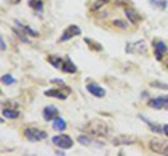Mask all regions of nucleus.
Masks as SVG:
<instances>
[{
	"label": "nucleus",
	"instance_id": "f257e3e1",
	"mask_svg": "<svg viewBox=\"0 0 168 156\" xmlns=\"http://www.w3.org/2000/svg\"><path fill=\"white\" fill-rule=\"evenodd\" d=\"M83 131L91 137H107L109 132V127L102 120H91L83 127Z\"/></svg>",
	"mask_w": 168,
	"mask_h": 156
},
{
	"label": "nucleus",
	"instance_id": "f03ea898",
	"mask_svg": "<svg viewBox=\"0 0 168 156\" xmlns=\"http://www.w3.org/2000/svg\"><path fill=\"white\" fill-rule=\"evenodd\" d=\"M24 137L28 141L37 142V141H42V139L48 138V132L42 131V130H38V128H27L25 131H24Z\"/></svg>",
	"mask_w": 168,
	"mask_h": 156
},
{
	"label": "nucleus",
	"instance_id": "7ed1b4c3",
	"mask_svg": "<svg viewBox=\"0 0 168 156\" xmlns=\"http://www.w3.org/2000/svg\"><path fill=\"white\" fill-rule=\"evenodd\" d=\"M149 148L155 153H162V155H168V141H162L158 138H154L150 141Z\"/></svg>",
	"mask_w": 168,
	"mask_h": 156
},
{
	"label": "nucleus",
	"instance_id": "20e7f679",
	"mask_svg": "<svg viewBox=\"0 0 168 156\" xmlns=\"http://www.w3.org/2000/svg\"><path fill=\"white\" fill-rule=\"evenodd\" d=\"M52 142L56 145V146H59L60 149H70L71 146H73V139L69 135H65V134L53 137L52 138Z\"/></svg>",
	"mask_w": 168,
	"mask_h": 156
},
{
	"label": "nucleus",
	"instance_id": "39448f33",
	"mask_svg": "<svg viewBox=\"0 0 168 156\" xmlns=\"http://www.w3.org/2000/svg\"><path fill=\"white\" fill-rule=\"evenodd\" d=\"M125 50H126L128 53H140V55H146V53H147V45H146L144 41H139V42L128 43Z\"/></svg>",
	"mask_w": 168,
	"mask_h": 156
},
{
	"label": "nucleus",
	"instance_id": "423d86ee",
	"mask_svg": "<svg viewBox=\"0 0 168 156\" xmlns=\"http://www.w3.org/2000/svg\"><path fill=\"white\" fill-rule=\"evenodd\" d=\"M153 46H154L155 59H157V60H162V59L165 57V55H167V52H168L167 45L164 43L162 41H158V39H155V41H153Z\"/></svg>",
	"mask_w": 168,
	"mask_h": 156
},
{
	"label": "nucleus",
	"instance_id": "0eeeda50",
	"mask_svg": "<svg viewBox=\"0 0 168 156\" xmlns=\"http://www.w3.org/2000/svg\"><path fill=\"white\" fill-rule=\"evenodd\" d=\"M149 106L155 109V110H161V109L168 110V95H165V96H158V98H154V99H150Z\"/></svg>",
	"mask_w": 168,
	"mask_h": 156
},
{
	"label": "nucleus",
	"instance_id": "6e6552de",
	"mask_svg": "<svg viewBox=\"0 0 168 156\" xmlns=\"http://www.w3.org/2000/svg\"><path fill=\"white\" fill-rule=\"evenodd\" d=\"M81 34V29L78 28L77 25H70V27H67L65 29V32L62 34V36L59 39V42H65V41H69L71 39L73 36H77Z\"/></svg>",
	"mask_w": 168,
	"mask_h": 156
},
{
	"label": "nucleus",
	"instance_id": "1a4fd4ad",
	"mask_svg": "<svg viewBox=\"0 0 168 156\" xmlns=\"http://www.w3.org/2000/svg\"><path fill=\"white\" fill-rule=\"evenodd\" d=\"M136 142V138L133 135H119L112 139V144L118 146V145H132Z\"/></svg>",
	"mask_w": 168,
	"mask_h": 156
},
{
	"label": "nucleus",
	"instance_id": "9d476101",
	"mask_svg": "<svg viewBox=\"0 0 168 156\" xmlns=\"http://www.w3.org/2000/svg\"><path fill=\"white\" fill-rule=\"evenodd\" d=\"M85 88H87V91H88L92 96H95V98H104V96H105V89H104L102 87H100L98 84H94V82H92V84H88Z\"/></svg>",
	"mask_w": 168,
	"mask_h": 156
},
{
	"label": "nucleus",
	"instance_id": "9b49d317",
	"mask_svg": "<svg viewBox=\"0 0 168 156\" xmlns=\"http://www.w3.org/2000/svg\"><path fill=\"white\" fill-rule=\"evenodd\" d=\"M56 117H59L58 107H55V106H46L45 109H44V119H45L46 121H53Z\"/></svg>",
	"mask_w": 168,
	"mask_h": 156
},
{
	"label": "nucleus",
	"instance_id": "f8f14e48",
	"mask_svg": "<svg viewBox=\"0 0 168 156\" xmlns=\"http://www.w3.org/2000/svg\"><path fill=\"white\" fill-rule=\"evenodd\" d=\"M125 14H126V17L129 18V21L132 22V24H137V22H140L142 21V17H140V14L136 11L135 8H126L125 10Z\"/></svg>",
	"mask_w": 168,
	"mask_h": 156
},
{
	"label": "nucleus",
	"instance_id": "ddd939ff",
	"mask_svg": "<svg viewBox=\"0 0 168 156\" xmlns=\"http://www.w3.org/2000/svg\"><path fill=\"white\" fill-rule=\"evenodd\" d=\"M45 95L46 96H53V98H58L60 100H65L67 98V95L69 92H62V87L59 88V89H49V91H45Z\"/></svg>",
	"mask_w": 168,
	"mask_h": 156
},
{
	"label": "nucleus",
	"instance_id": "4468645a",
	"mask_svg": "<svg viewBox=\"0 0 168 156\" xmlns=\"http://www.w3.org/2000/svg\"><path fill=\"white\" fill-rule=\"evenodd\" d=\"M62 71H65L67 74H74L77 71V67L74 66V63L71 62L69 57H66L65 63H63V67H62Z\"/></svg>",
	"mask_w": 168,
	"mask_h": 156
},
{
	"label": "nucleus",
	"instance_id": "2eb2a0df",
	"mask_svg": "<svg viewBox=\"0 0 168 156\" xmlns=\"http://www.w3.org/2000/svg\"><path fill=\"white\" fill-rule=\"evenodd\" d=\"M52 127H53V130H56V131H65L67 124H66V121L62 117H56V119L52 121Z\"/></svg>",
	"mask_w": 168,
	"mask_h": 156
},
{
	"label": "nucleus",
	"instance_id": "dca6fc26",
	"mask_svg": "<svg viewBox=\"0 0 168 156\" xmlns=\"http://www.w3.org/2000/svg\"><path fill=\"white\" fill-rule=\"evenodd\" d=\"M139 117H140V119H142L143 121L146 123V124L149 125L151 130H153V132H157V134H161V132H162V127H158V125H155L154 123H151V121H150V120L146 117V116H143V114H139Z\"/></svg>",
	"mask_w": 168,
	"mask_h": 156
},
{
	"label": "nucleus",
	"instance_id": "f3484780",
	"mask_svg": "<svg viewBox=\"0 0 168 156\" xmlns=\"http://www.w3.org/2000/svg\"><path fill=\"white\" fill-rule=\"evenodd\" d=\"M48 62L51 63L55 69H60V70H62L65 60H62V57H58V56H49V57H48Z\"/></svg>",
	"mask_w": 168,
	"mask_h": 156
},
{
	"label": "nucleus",
	"instance_id": "a211bd4d",
	"mask_svg": "<svg viewBox=\"0 0 168 156\" xmlns=\"http://www.w3.org/2000/svg\"><path fill=\"white\" fill-rule=\"evenodd\" d=\"M84 42L87 43V46H88L91 50H95V52H101V50H102V46L98 43V42L90 39V38H84Z\"/></svg>",
	"mask_w": 168,
	"mask_h": 156
},
{
	"label": "nucleus",
	"instance_id": "6ab92c4d",
	"mask_svg": "<svg viewBox=\"0 0 168 156\" xmlns=\"http://www.w3.org/2000/svg\"><path fill=\"white\" fill-rule=\"evenodd\" d=\"M16 25H17L18 28H21L23 31H25V34H28V35H31V36H38V35H39L37 29H32V28H30V27H27V25L21 24L20 21H16Z\"/></svg>",
	"mask_w": 168,
	"mask_h": 156
},
{
	"label": "nucleus",
	"instance_id": "aec40b11",
	"mask_svg": "<svg viewBox=\"0 0 168 156\" xmlns=\"http://www.w3.org/2000/svg\"><path fill=\"white\" fill-rule=\"evenodd\" d=\"M1 113H3V116L7 117V119H17L20 116V113L17 112V109H8V107H4Z\"/></svg>",
	"mask_w": 168,
	"mask_h": 156
},
{
	"label": "nucleus",
	"instance_id": "412c9836",
	"mask_svg": "<svg viewBox=\"0 0 168 156\" xmlns=\"http://www.w3.org/2000/svg\"><path fill=\"white\" fill-rule=\"evenodd\" d=\"M107 3H109V0H95L94 3H92V7H91V10L92 11H98L101 7H104Z\"/></svg>",
	"mask_w": 168,
	"mask_h": 156
},
{
	"label": "nucleus",
	"instance_id": "4be33fe9",
	"mask_svg": "<svg viewBox=\"0 0 168 156\" xmlns=\"http://www.w3.org/2000/svg\"><path fill=\"white\" fill-rule=\"evenodd\" d=\"M28 6L32 7L34 10H37V11H41L42 10V0H30L28 1Z\"/></svg>",
	"mask_w": 168,
	"mask_h": 156
},
{
	"label": "nucleus",
	"instance_id": "5701e85b",
	"mask_svg": "<svg viewBox=\"0 0 168 156\" xmlns=\"http://www.w3.org/2000/svg\"><path fill=\"white\" fill-rule=\"evenodd\" d=\"M1 82L6 84V85H13L14 82H16V80H14L10 74H4L3 77H1Z\"/></svg>",
	"mask_w": 168,
	"mask_h": 156
},
{
	"label": "nucleus",
	"instance_id": "b1692460",
	"mask_svg": "<svg viewBox=\"0 0 168 156\" xmlns=\"http://www.w3.org/2000/svg\"><path fill=\"white\" fill-rule=\"evenodd\" d=\"M150 87L157 88V89H168V84H164V82H160V81H153L150 82Z\"/></svg>",
	"mask_w": 168,
	"mask_h": 156
},
{
	"label": "nucleus",
	"instance_id": "393cba45",
	"mask_svg": "<svg viewBox=\"0 0 168 156\" xmlns=\"http://www.w3.org/2000/svg\"><path fill=\"white\" fill-rule=\"evenodd\" d=\"M114 25L116 28H121V29H126L128 28V22L123 21V20H114Z\"/></svg>",
	"mask_w": 168,
	"mask_h": 156
},
{
	"label": "nucleus",
	"instance_id": "a878e982",
	"mask_svg": "<svg viewBox=\"0 0 168 156\" xmlns=\"http://www.w3.org/2000/svg\"><path fill=\"white\" fill-rule=\"evenodd\" d=\"M77 141L80 142V144H83V145H91V144H92V141H91L88 137H85V135H80V137L77 138Z\"/></svg>",
	"mask_w": 168,
	"mask_h": 156
},
{
	"label": "nucleus",
	"instance_id": "bb28decb",
	"mask_svg": "<svg viewBox=\"0 0 168 156\" xmlns=\"http://www.w3.org/2000/svg\"><path fill=\"white\" fill-rule=\"evenodd\" d=\"M14 32H16V35H18L20 39H21L23 42H25V43H30V41H28V39H27L24 35H23V31H20V29H14Z\"/></svg>",
	"mask_w": 168,
	"mask_h": 156
},
{
	"label": "nucleus",
	"instance_id": "cd10ccee",
	"mask_svg": "<svg viewBox=\"0 0 168 156\" xmlns=\"http://www.w3.org/2000/svg\"><path fill=\"white\" fill-rule=\"evenodd\" d=\"M157 6L164 10V8L167 7V1H165V0H160V1H157Z\"/></svg>",
	"mask_w": 168,
	"mask_h": 156
},
{
	"label": "nucleus",
	"instance_id": "c85d7f7f",
	"mask_svg": "<svg viewBox=\"0 0 168 156\" xmlns=\"http://www.w3.org/2000/svg\"><path fill=\"white\" fill-rule=\"evenodd\" d=\"M162 134H165L168 137V124H164L162 125Z\"/></svg>",
	"mask_w": 168,
	"mask_h": 156
},
{
	"label": "nucleus",
	"instance_id": "c756f323",
	"mask_svg": "<svg viewBox=\"0 0 168 156\" xmlns=\"http://www.w3.org/2000/svg\"><path fill=\"white\" fill-rule=\"evenodd\" d=\"M52 84H60V85H63V84H65V81H63V80H52Z\"/></svg>",
	"mask_w": 168,
	"mask_h": 156
},
{
	"label": "nucleus",
	"instance_id": "7c9ffc66",
	"mask_svg": "<svg viewBox=\"0 0 168 156\" xmlns=\"http://www.w3.org/2000/svg\"><path fill=\"white\" fill-rule=\"evenodd\" d=\"M0 43H1V52H4V50H6V43H4V39H3V38L0 39Z\"/></svg>",
	"mask_w": 168,
	"mask_h": 156
},
{
	"label": "nucleus",
	"instance_id": "2f4dec72",
	"mask_svg": "<svg viewBox=\"0 0 168 156\" xmlns=\"http://www.w3.org/2000/svg\"><path fill=\"white\" fill-rule=\"evenodd\" d=\"M125 3H128V0H116V6H122Z\"/></svg>",
	"mask_w": 168,
	"mask_h": 156
},
{
	"label": "nucleus",
	"instance_id": "473e14b6",
	"mask_svg": "<svg viewBox=\"0 0 168 156\" xmlns=\"http://www.w3.org/2000/svg\"><path fill=\"white\" fill-rule=\"evenodd\" d=\"M161 62H162V64L165 66V69H168V57H167V59H162Z\"/></svg>",
	"mask_w": 168,
	"mask_h": 156
},
{
	"label": "nucleus",
	"instance_id": "72a5a7b5",
	"mask_svg": "<svg viewBox=\"0 0 168 156\" xmlns=\"http://www.w3.org/2000/svg\"><path fill=\"white\" fill-rule=\"evenodd\" d=\"M56 155H65V152H63V149H62V150H56Z\"/></svg>",
	"mask_w": 168,
	"mask_h": 156
},
{
	"label": "nucleus",
	"instance_id": "f704fd0d",
	"mask_svg": "<svg viewBox=\"0 0 168 156\" xmlns=\"http://www.w3.org/2000/svg\"><path fill=\"white\" fill-rule=\"evenodd\" d=\"M10 3H20V0H8Z\"/></svg>",
	"mask_w": 168,
	"mask_h": 156
}]
</instances>
